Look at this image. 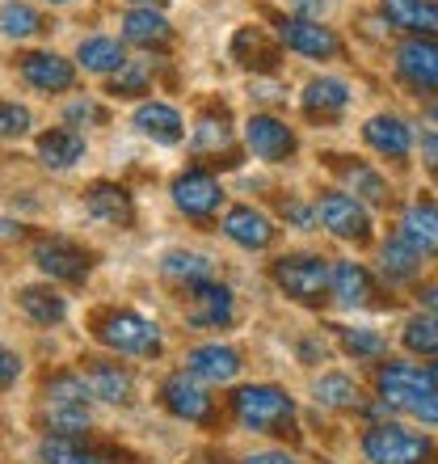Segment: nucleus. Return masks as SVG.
<instances>
[{"instance_id": "nucleus-19", "label": "nucleus", "mask_w": 438, "mask_h": 464, "mask_svg": "<svg viewBox=\"0 0 438 464\" xmlns=\"http://www.w3.org/2000/svg\"><path fill=\"white\" fill-rule=\"evenodd\" d=\"M379 9L405 34L438 38V0H379Z\"/></svg>"}, {"instance_id": "nucleus-37", "label": "nucleus", "mask_w": 438, "mask_h": 464, "mask_svg": "<svg viewBox=\"0 0 438 464\" xmlns=\"http://www.w3.org/2000/svg\"><path fill=\"white\" fill-rule=\"evenodd\" d=\"M401 343L414 354H430L438 359V317L434 313H422V317H409L401 330Z\"/></svg>"}, {"instance_id": "nucleus-46", "label": "nucleus", "mask_w": 438, "mask_h": 464, "mask_svg": "<svg viewBox=\"0 0 438 464\" xmlns=\"http://www.w3.org/2000/svg\"><path fill=\"white\" fill-rule=\"evenodd\" d=\"M282 216H291V220L300 224V228H308V224H312V211H308V208H300L295 198H287V203H282Z\"/></svg>"}, {"instance_id": "nucleus-1", "label": "nucleus", "mask_w": 438, "mask_h": 464, "mask_svg": "<svg viewBox=\"0 0 438 464\" xmlns=\"http://www.w3.org/2000/svg\"><path fill=\"white\" fill-rule=\"evenodd\" d=\"M379 397L384 405L401 410V414H414L422 422H438V376L430 367L417 363H384L379 367Z\"/></svg>"}, {"instance_id": "nucleus-42", "label": "nucleus", "mask_w": 438, "mask_h": 464, "mask_svg": "<svg viewBox=\"0 0 438 464\" xmlns=\"http://www.w3.org/2000/svg\"><path fill=\"white\" fill-rule=\"evenodd\" d=\"M30 131V111L17 106V102L0 98V140H17V135Z\"/></svg>"}, {"instance_id": "nucleus-12", "label": "nucleus", "mask_w": 438, "mask_h": 464, "mask_svg": "<svg viewBox=\"0 0 438 464\" xmlns=\"http://www.w3.org/2000/svg\"><path fill=\"white\" fill-rule=\"evenodd\" d=\"M396 72L405 85L438 93V38H405L396 47Z\"/></svg>"}, {"instance_id": "nucleus-3", "label": "nucleus", "mask_w": 438, "mask_h": 464, "mask_svg": "<svg viewBox=\"0 0 438 464\" xmlns=\"http://www.w3.org/2000/svg\"><path fill=\"white\" fill-rule=\"evenodd\" d=\"M93 334H98V343H106L110 351H119V354H144V359H152V354L165 351L160 325L131 313V308H106V313H98L93 317Z\"/></svg>"}, {"instance_id": "nucleus-16", "label": "nucleus", "mask_w": 438, "mask_h": 464, "mask_svg": "<svg viewBox=\"0 0 438 464\" xmlns=\"http://www.w3.org/2000/svg\"><path fill=\"white\" fill-rule=\"evenodd\" d=\"M85 384L89 397H101L110 405H127L135 397V376L119 363H106V359H85Z\"/></svg>"}, {"instance_id": "nucleus-35", "label": "nucleus", "mask_w": 438, "mask_h": 464, "mask_svg": "<svg viewBox=\"0 0 438 464\" xmlns=\"http://www.w3.org/2000/svg\"><path fill=\"white\" fill-rule=\"evenodd\" d=\"M317 401L328 405V410H358L363 392H358V384H354L350 376H341V372H328V376L317 380Z\"/></svg>"}, {"instance_id": "nucleus-20", "label": "nucleus", "mask_w": 438, "mask_h": 464, "mask_svg": "<svg viewBox=\"0 0 438 464\" xmlns=\"http://www.w3.org/2000/svg\"><path fill=\"white\" fill-rule=\"evenodd\" d=\"M304 114L308 119H320V122H333L346 114V106H350V85L346 81H338V76H317V81H308L304 89Z\"/></svg>"}, {"instance_id": "nucleus-28", "label": "nucleus", "mask_w": 438, "mask_h": 464, "mask_svg": "<svg viewBox=\"0 0 438 464\" xmlns=\"http://www.w3.org/2000/svg\"><path fill=\"white\" fill-rule=\"evenodd\" d=\"M38 157L47 169H72L76 160L85 157V140L72 127H51V131L38 135Z\"/></svg>"}, {"instance_id": "nucleus-51", "label": "nucleus", "mask_w": 438, "mask_h": 464, "mask_svg": "<svg viewBox=\"0 0 438 464\" xmlns=\"http://www.w3.org/2000/svg\"><path fill=\"white\" fill-rule=\"evenodd\" d=\"M430 372H434V376H438V363H434V367H430Z\"/></svg>"}, {"instance_id": "nucleus-22", "label": "nucleus", "mask_w": 438, "mask_h": 464, "mask_svg": "<svg viewBox=\"0 0 438 464\" xmlns=\"http://www.w3.org/2000/svg\"><path fill=\"white\" fill-rule=\"evenodd\" d=\"M328 295H333L341 308H367L371 295H376V287H371V275H367L358 262H333V266H328Z\"/></svg>"}, {"instance_id": "nucleus-47", "label": "nucleus", "mask_w": 438, "mask_h": 464, "mask_svg": "<svg viewBox=\"0 0 438 464\" xmlns=\"http://www.w3.org/2000/svg\"><path fill=\"white\" fill-rule=\"evenodd\" d=\"M244 464H300L295 456H287V452H253Z\"/></svg>"}, {"instance_id": "nucleus-41", "label": "nucleus", "mask_w": 438, "mask_h": 464, "mask_svg": "<svg viewBox=\"0 0 438 464\" xmlns=\"http://www.w3.org/2000/svg\"><path fill=\"white\" fill-rule=\"evenodd\" d=\"M338 338L354 359H379V354H388V343L376 330H338Z\"/></svg>"}, {"instance_id": "nucleus-9", "label": "nucleus", "mask_w": 438, "mask_h": 464, "mask_svg": "<svg viewBox=\"0 0 438 464\" xmlns=\"http://www.w3.org/2000/svg\"><path fill=\"white\" fill-rule=\"evenodd\" d=\"M34 262L47 279H60V283H85L89 270H93V254L81 249L76 241H63V237L38 241L34 245Z\"/></svg>"}, {"instance_id": "nucleus-26", "label": "nucleus", "mask_w": 438, "mask_h": 464, "mask_svg": "<svg viewBox=\"0 0 438 464\" xmlns=\"http://www.w3.org/2000/svg\"><path fill=\"white\" fill-rule=\"evenodd\" d=\"M122 38L135 43V47H144V51H160V47H169L173 30H169V22H165L160 9H131L122 17Z\"/></svg>"}, {"instance_id": "nucleus-13", "label": "nucleus", "mask_w": 438, "mask_h": 464, "mask_svg": "<svg viewBox=\"0 0 438 464\" xmlns=\"http://www.w3.org/2000/svg\"><path fill=\"white\" fill-rule=\"evenodd\" d=\"M17 68H22V81L30 89H38V93H63V89H72L76 81V68L63 55H55V51H25L22 60H17Z\"/></svg>"}, {"instance_id": "nucleus-23", "label": "nucleus", "mask_w": 438, "mask_h": 464, "mask_svg": "<svg viewBox=\"0 0 438 464\" xmlns=\"http://www.w3.org/2000/svg\"><path fill=\"white\" fill-rule=\"evenodd\" d=\"M363 140L388 160H405L414 152V131H409L396 114H376V119H367Z\"/></svg>"}, {"instance_id": "nucleus-30", "label": "nucleus", "mask_w": 438, "mask_h": 464, "mask_svg": "<svg viewBox=\"0 0 438 464\" xmlns=\"http://www.w3.org/2000/svg\"><path fill=\"white\" fill-rule=\"evenodd\" d=\"M38 452L47 464H114V452L89 448L85 440H72V435H47Z\"/></svg>"}, {"instance_id": "nucleus-24", "label": "nucleus", "mask_w": 438, "mask_h": 464, "mask_svg": "<svg viewBox=\"0 0 438 464\" xmlns=\"http://www.w3.org/2000/svg\"><path fill=\"white\" fill-rule=\"evenodd\" d=\"M85 208L93 211L98 220L119 224V228H131L135 224V203L119 182H93L85 190Z\"/></svg>"}, {"instance_id": "nucleus-25", "label": "nucleus", "mask_w": 438, "mask_h": 464, "mask_svg": "<svg viewBox=\"0 0 438 464\" xmlns=\"http://www.w3.org/2000/svg\"><path fill=\"white\" fill-rule=\"evenodd\" d=\"M232 60L241 63V68H253V72H274L279 68V43H270L266 30L244 25L232 38Z\"/></svg>"}, {"instance_id": "nucleus-10", "label": "nucleus", "mask_w": 438, "mask_h": 464, "mask_svg": "<svg viewBox=\"0 0 438 464\" xmlns=\"http://www.w3.org/2000/svg\"><path fill=\"white\" fill-rule=\"evenodd\" d=\"M160 405H165L173 418H182V422H211V418H215V401L207 397L203 380H195L190 372H173V376L160 384Z\"/></svg>"}, {"instance_id": "nucleus-44", "label": "nucleus", "mask_w": 438, "mask_h": 464, "mask_svg": "<svg viewBox=\"0 0 438 464\" xmlns=\"http://www.w3.org/2000/svg\"><path fill=\"white\" fill-rule=\"evenodd\" d=\"M68 119H72V122H89V119H93V122H101V119H106V114H101L98 106H93V102H76L72 111H68Z\"/></svg>"}, {"instance_id": "nucleus-17", "label": "nucleus", "mask_w": 438, "mask_h": 464, "mask_svg": "<svg viewBox=\"0 0 438 464\" xmlns=\"http://www.w3.org/2000/svg\"><path fill=\"white\" fill-rule=\"evenodd\" d=\"M333 173H338L341 182L350 186L346 195L350 198H358V203H371V208H388V198H392V190H388V182L379 178L367 160H350V157H333Z\"/></svg>"}, {"instance_id": "nucleus-8", "label": "nucleus", "mask_w": 438, "mask_h": 464, "mask_svg": "<svg viewBox=\"0 0 438 464\" xmlns=\"http://www.w3.org/2000/svg\"><path fill=\"white\" fill-rule=\"evenodd\" d=\"M279 43L282 47L300 51V55H308V60H338L341 51V38L333 34V25H320V17H300V13H291V17H279Z\"/></svg>"}, {"instance_id": "nucleus-43", "label": "nucleus", "mask_w": 438, "mask_h": 464, "mask_svg": "<svg viewBox=\"0 0 438 464\" xmlns=\"http://www.w3.org/2000/svg\"><path fill=\"white\" fill-rule=\"evenodd\" d=\"M17 376H22V359H17L13 351H5V346H0V389H9V384H13Z\"/></svg>"}, {"instance_id": "nucleus-40", "label": "nucleus", "mask_w": 438, "mask_h": 464, "mask_svg": "<svg viewBox=\"0 0 438 464\" xmlns=\"http://www.w3.org/2000/svg\"><path fill=\"white\" fill-rule=\"evenodd\" d=\"M89 405H47V427L55 435H72L81 440V430H89Z\"/></svg>"}, {"instance_id": "nucleus-7", "label": "nucleus", "mask_w": 438, "mask_h": 464, "mask_svg": "<svg viewBox=\"0 0 438 464\" xmlns=\"http://www.w3.org/2000/svg\"><path fill=\"white\" fill-rule=\"evenodd\" d=\"M317 220L325 224L338 241H350V245H367L371 241V216L358 198H350L346 190H325L317 198Z\"/></svg>"}, {"instance_id": "nucleus-38", "label": "nucleus", "mask_w": 438, "mask_h": 464, "mask_svg": "<svg viewBox=\"0 0 438 464\" xmlns=\"http://www.w3.org/2000/svg\"><path fill=\"white\" fill-rule=\"evenodd\" d=\"M160 270H165V279L182 283V287L211 279V262H207V257H203V254H182V249L165 257V262H160Z\"/></svg>"}, {"instance_id": "nucleus-4", "label": "nucleus", "mask_w": 438, "mask_h": 464, "mask_svg": "<svg viewBox=\"0 0 438 464\" xmlns=\"http://www.w3.org/2000/svg\"><path fill=\"white\" fill-rule=\"evenodd\" d=\"M363 456L371 464H434L438 448L430 435L379 422V427H371L363 435Z\"/></svg>"}, {"instance_id": "nucleus-48", "label": "nucleus", "mask_w": 438, "mask_h": 464, "mask_svg": "<svg viewBox=\"0 0 438 464\" xmlns=\"http://www.w3.org/2000/svg\"><path fill=\"white\" fill-rule=\"evenodd\" d=\"M422 304H426L430 313H434V317H438V283H430V287H422Z\"/></svg>"}, {"instance_id": "nucleus-29", "label": "nucleus", "mask_w": 438, "mask_h": 464, "mask_svg": "<svg viewBox=\"0 0 438 464\" xmlns=\"http://www.w3.org/2000/svg\"><path fill=\"white\" fill-rule=\"evenodd\" d=\"M224 165H232V127H228V111H207L195 127V157H219Z\"/></svg>"}, {"instance_id": "nucleus-34", "label": "nucleus", "mask_w": 438, "mask_h": 464, "mask_svg": "<svg viewBox=\"0 0 438 464\" xmlns=\"http://www.w3.org/2000/svg\"><path fill=\"white\" fill-rule=\"evenodd\" d=\"M0 30L9 38H34L47 30V22H43V13L22 5V0H5L0 5Z\"/></svg>"}, {"instance_id": "nucleus-49", "label": "nucleus", "mask_w": 438, "mask_h": 464, "mask_svg": "<svg viewBox=\"0 0 438 464\" xmlns=\"http://www.w3.org/2000/svg\"><path fill=\"white\" fill-rule=\"evenodd\" d=\"M135 9H157V5H165V0H131Z\"/></svg>"}, {"instance_id": "nucleus-5", "label": "nucleus", "mask_w": 438, "mask_h": 464, "mask_svg": "<svg viewBox=\"0 0 438 464\" xmlns=\"http://www.w3.org/2000/svg\"><path fill=\"white\" fill-rule=\"evenodd\" d=\"M270 275H274V283L291 295L295 304L317 308L328 300V262L317 254H287L270 266Z\"/></svg>"}, {"instance_id": "nucleus-11", "label": "nucleus", "mask_w": 438, "mask_h": 464, "mask_svg": "<svg viewBox=\"0 0 438 464\" xmlns=\"http://www.w3.org/2000/svg\"><path fill=\"white\" fill-rule=\"evenodd\" d=\"M173 203L190 220H211L219 211V203H224V190H219V182L207 169H186L173 178Z\"/></svg>"}, {"instance_id": "nucleus-18", "label": "nucleus", "mask_w": 438, "mask_h": 464, "mask_svg": "<svg viewBox=\"0 0 438 464\" xmlns=\"http://www.w3.org/2000/svg\"><path fill=\"white\" fill-rule=\"evenodd\" d=\"M224 237L244 245V249H266V245H274L279 228H274V220H270L266 211L241 203V208H232L228 216H224Z\"/></svg>"}, {"instance_id": "nucleus-36", "label": "nucleus", "mask_w": 438, "mask_h": 464, "mask_svg": "<svg viewBox=\"0 0 438 464\" xmlns=\"http://www.w3.org/2000/svg\"><path fill=\"white\" fill-rule=\"evenodd\" d=\"M43 401L47 405H85L89 401V384L81 372H55L43 384Z\"/></svg>"}, {"instance_id": "nucleus-50", "label": "nucleus", "mask_w": 438, "mask_h": 464, "mask_svg": "<svg viewBox=\"0 0 438 464\" xmlns=\"http://www.w3.org/2000/svg\"><path fill=\"white\" fill-rule=\"evenodd\" d=\"M51 5H68V0H51Z\"/></svg>"}, {"instance_id": "nucleus-32", "label": "nucleus", "mask_w": 438, "mask_h": 464, "mask_svg": "<svg viewBox=\"0 0 438 464\" xmlns=\"http://www.w3.org/2000/svg\"><path fill=\"white\" fill-rule=\"evenodd\" d=\"M379 270H384L388 283H409L422 275V254H414L401 237H388V241L379 245Z\"/></svg>"}, {"instance_id": "nucleus-15", "label": "nucleus", "mask_w": 438, "mask_h": 464, "mask_svg": "<svg viewBox=\"0 0 438 464\" xmlns=\"http://www.w3.org/2000/svg\"><path fill=\"white\" fill-rule=\"evenodd\" d=\"M241 351L232 346H219V343H207V346H195L186 354V372L195 380H207V384H228V380L241 376Z\"/></svg>"}, {"instance_id": "nucleus-27", "label": "nucleus", "mask_w": 438, "mask_h": 464, "mask_svg": "<svg viewBox=\"0 0 438 464\" xmlns=\"http://www.w3.org/2000/svg\"><path fill=\"white\" fill-rule=\"evenodd\" d=\"M135 127L148 135V140H157V144H182L186 135V122L182 114L165 106V102H144L139 111H135Z\"/></svg>"}, {"instance_id": "nucleus-33", "label": "nucleus", "mask_w": 438, "mask_h": 464, "mask_svg": "<svg viewBox=\"0 0 438 464\" xmlns=\"http://www.w3.org/2000/svg\"><path fill=\"white\" fill-rule=\"evenodd\" d=\"M17 304H22V313H25L30 321H38V325H60L63 313H68L63 295L51 292V287H22Z\"/></svg>"}, {"instance_id": "nucleus-21", "label": "nucleus", "mask_w": 438, "mask_h": 464, "mask_svg": "<svg viewBox=\"0 0 438 464\" xmlns=\"http://www.w3.org/2000/svg\"><path fill=\"white\" fill-rule=\"evenodd\" d=\"M414 254L434 257L438 254V208L434 203H409L401 216V232H396Z\"/></svg>"}, {"instance_id": "nucleus-45", "label": "nucleus", "mask_w": 438, "mask_h": 464, "mask_svg": "<svg viewBox=\"0 0 438 464\" xmlns=\"http://www.w3.org/2000/svg\"><path fill=\"white\" fill-rule=\"evenodd\" d=\"M422 160H426L430 169L438 173V131H426V135H422Z\"/></svg>"}, {"instance_id": "nucleus-2", "label": "nucleus", "mask_w": 438, "mask_h": 464, "mask_svg": "<svg viewBox=\"0 0 438 464\" xmlns=\"http://www.w3.org/2000/svg\"><path fill=\"white\" fill-rule=\"evenodd\" d=\"M232 414L244 430L257 435H291L295 430V401L279 384H244L232 392Z\"/></svg>"}, {"instance_id": "nucleus-39", "label": "nucleus", "mask_w": 438, "mask_h": 464, "mask_svg": "<svg viewBox=\"0 0 438 464\" xmlns=\"http://www.w3.org/2000/svg\"><path fill=\"white\" fill-rule=\"evenodd\" d=\"M148 81H152L148 63L127 60L119 72H110V93H114V98H139V93H148Z\"/></svg>"}, {"instance_id": "nucleus-31", "label": "nucleus", "mask_w": 438, "mask_h": 464, "mask_svg": "<svg viewBox=\"0 0 438 464\" xmlns=\"http://www.w3.org/2000/svg\"><path fill=\"white\" fill-rule=\"evenodd\" d=\"M76 60H81V68L85 72H119L122 63H127V47H122L119 38H85L81 47H76Z\"/></svg>"}, {"instance_id": "nucleus-14", "label": "nucleus", "mask_w": 438, "mask_h": 464, "mask_svg": "<svg viewBox=\"0 0 438 464\" xmlns=\"http://www.w3.org/2000/svg\"><path fill=\"white\" fill-rule=\"evenodd\" d=\"M244 144L253 148V157H262V160H287V157H295L300 140L274 114H253V119L244 122Z\"/></svg>"}, {"instance_id": "nucleus-6", "label": "nucleus", "mask_w": 438, "mask_h": 464, "mask_svg": "<svg viewBox=\"0 0 438 464\" xmlns=\"http://www.w3.org/2000/svg\"><path fill=\"white\" fill-rule=\"evenodd\" d=\"M182 300H186V321L198 325V330H228L236 321V295H232V287H224L215 279L182 287Z\"/></svg>"}]
</instances>
